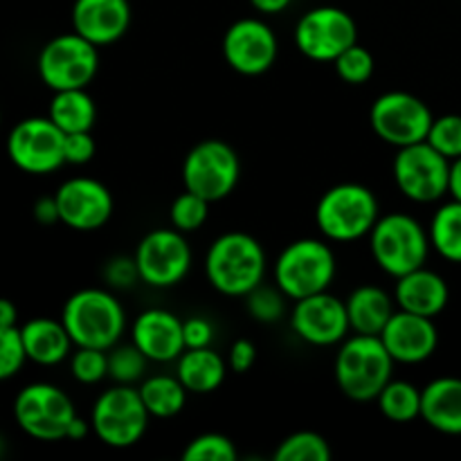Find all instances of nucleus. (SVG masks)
<instances>
[{
    "instance_id": "nucleus-29",
    "label": "nucleus",
    "mask_w": 461,
    "mask_h": 461,
    "mask_svg": "<svg viewBox=\"0 0 461 461\" xmlns=\"http://www.w3.org/2000/svg\"><path fill=\"white\" fill-rule=\"evenodd\" d=\"M430 246L450 264H461V203H444L430 221Z\"/></svg>"
},
{
    "instance_id": "nucleus-12",
    "label": "nucleus",
    "mask_w": 461,
    "mask_h": 461,
    "mask_svg": "<svg viewBox=\"0 0 461 461\" xmlns=\"http://www.w3.org/2000/svg\"><path fill=\"white\" fill-rule=\"evenodd\" d=\"M356 43L358 25L354 16L333 5L309 9L295 25V48L311 61L333 63Z\"/></svg>"
},
{
    "instance_id": "nucleus-20",
    "label": "nucleus",
    "mask_w": 461,
    "mask_h": 461,
    "mask_svg": "<svg viewBox=\"0 0 461 461\" xmlns=\"http://www.w3.org/2000/svg\"><path fill=\"white\" fill-rule=\"evenodd\" d=\"M131 342L151 363H174L185 351L183 320L165 309L142 311L131 329Z\"/></svg>"
},
{
    "instance_id": "nucleus-1",
    "label": "nucleus",
    "mask_w": 461,
    "mask_h": 461,
    "mask_svg": "<svg viewBox=\"0 0 461 461\" xmlns=\"http://www.w3.org/2000/svg\"><path fill=\"white\" fill-rule=\"evenodd\" d=\"M264 246L248 232H225L214 239L205 255V277L214 291L246 297L266 277Z\"/></svg>"
},
{
    "instance_id": "nucleus-39",
    "label": "nucleus",
    "mask_w": 461,
    "mask_h": 461,
    "mask_svg": "<svg viewBox=\"0 0 461 461\" xmlns=\"http://www.w3.org/2000/svg\"><path fill=\"white\" fill-rule=\"evenodd\" d=\"M27 363L21 327H0V381L16 376Z\"/></svg>"
},
{
    "instance_id": "nucleus-15",
    "label": "nucleus",
    "mask_w": 461,
    "mask_h": 461,
    "mask_svg": "<svg viewBox=\"0 0 461 461\" xmlns=\"http://www.w3.org/2000/svg\"><path fill=\"white\" fill-rule=\"evenodd\" d=\"M66 133L50 117H27L7 138V156L25 174L45 176L66 165Z\"/></svg>"
},
{
    "instance_id": "nucleus-43",
    "label": "nucleus",
    "mask_w": 461,
    "mask_h": 461,
    "mask_svg": "<svg viewBox=\"0 0 461 461\" xmlns=\"http://www.w3.org/2000/svg\"><path fill=\"white\" fill-rule=\"evenodd\" d=\"M255 360H257L255 342H250L248 338H239V340L232 342V347H230L228 351V367L232 369L234 374L250 372Z\"/></svg>"
},
{
    "instance_id": "nucleus-8",
    "label": "nucleus",
    "mask_w": 461,
    "mask_h": 461,
    "mask_svg": "<svg viewBox=\"0 0 461 461\" xmlns=\"http://www.w3.org/2000/svg\"><path fill=\"white\" fill-rule=\"evenodd\" d=\"M39 77L50 90H72L88 88L99 70V48L77 34H59L41 48Z\"/></svg>"
},
{
    "instance_id": "nucleus-45",
    "label": "nucleus",
    "mask_w": 461,
    "mask_h": 461,
    "mask_svg": "<svg viewBox=\"0 0 461 461\" xmlns=\"http://www.w3.org/2000/svg\"><path fill=\"white\" fill-rule=\"evenodd\" d=\"M293 0H250L252 7L259 14H266V16H273V14H282L284 9L291 7Z\"/></svg>"
},
{
    "instance_id": "nucleus-6",
    "label": "nucleus",
    "mask_w": 461,
    "mask_h": 461,
    "mask_svg": "<svg viewBox=\"0 0 461 461\" xmlns=\"http://www.w3.org/2000/svg\"><path fill=\"white\" fill-rule=\"evenodd\" d=\"M372 257L383 273L399 279L426 266L430 255V234L414 216L394 212L376 221L369 232Z\"/></svg>"
},
{
    "instance_id": "nucleus-23",
    "label": "nucleus",
    "mask_w": 461,
    "mask_h": 461,
    "mask_svg": "<svg viewBox=\"0 0 461 461\" xmlns=\"http://www.w3.org/2000/svg\"><path fill=\"white\" fill-rule=\"evenodd\" d=\"M421 419L441 435H461V378L441 376L423 387Z\"/></svg>"
},
{
    "instance_id": "nucleus-28",
    "label": "nucleus",
    "mask_w": 461,
    "mask_h": 461,
    "mask_svg": "<svg viewBox=\"0 0 461 461\" xmlns=\"http://www.w3.org/2000/svg\"><path fill=\"white\" fill-rule=\"evenodd\" d=\"M138 390L140 396H142L144 408L156 419H171L183 412L189 394L183 383H180V378L169 376V374L144 378Z\"/></svg>"
},
{
    "instance_id": "nucleus-2",
    "label": "nucleus",
    "mask_w": 461,
    "mask_h": 461,
    "mask_svg": "<svg viewBox=\"0 0 461 461\" xmlns=\"http://www.w3.org/2000/svg\"><path fill=\"white\" fill-rule=\"evenodd\" d=\"M394 358L378 336L345 338L336 356V383L342 394L358 403L376 401L383 387L392 381Z\"/></svg>"
},
{
    "instance_id": "nucleus-14",
    "label": "nucleus",
    "mask_w": 461,
    "mask_h": 461,
    "mask_svg": "<svg viewBox=\"0 0 461 461\" xmlns=\"http://www.w3.org/2000/svg\"><path fill=\"white\" fill-rule=\"evenodd\" d=\"M140 279L153 288H171L187 277L192 268V248L185 232L171 228H158L144 234L135 250Z\"/></svg>"
},
{
    "instance_id": "nucleus-46",
    "label": "nucleus",
    "mask_w": 461,
    "mask_h": 461,
    "mask_svg": "<svg viewBox=\"0 0 461 461\" xmlns=\"http://www.w3.org/2000/svg\"><path fill=\"white\" fill-rule=\"evenodd\" d=\"M448 194L453 201L461 203V156L450 160V176H448Z\"/></svg>"
},
{
    "instance_id": "nucleus-9",
    "label": "nucleus",
    "mask_w": 461,
    "mask_h": 461,
    "mask_svg": "<svg viewBox=\"0 0 461 461\" xmlns=\"http://www.w3.org/2000/svg\"><path fill=\"white\" fill-rule=\"evenodd\" d=\"M75 417L77 410L72 399L52 383H30L14 399V419L32 439H66Z\"/></svg>"
},
{
    "instance_id": "nucleus-26",
    "label": "nucleus",
    "mask_w": 461,
    "mask_h": 461,
    "mask_svg": "<svg viewBox=\"0 0 461 461\" xmlns=\"http://www.w3.org/2000/svg\"><path fill=\"white\" fill-rule=\"evenodd\" d=\"M228 374V363L212 347L185 349L176 360V376L189 394H212L219 390Z\"/></svg>"
},
{
    "instance_id": "nucleus-47",
    "label": "nucleus",
    "mask_w": 461,
    "mask_h": 461,
    "mask_svg": "<svg viewBox=\"0 0 461 461\" xmlns=\"http://www.w3.org/2000/svg\"><path fill=\"white\" fill-rule=\"evenodd\" d=\"M18 309L12 300L0 297V327H16Z\"/></svg>"
},
{
    "instance_id": "nucleus-50",
    "label": "nucleus",
    "mask_w": 461,
    "mask_h": 461,
    "mask_svg": "<svg viewBox=\"0 0 461 461\" xmlns=\"http://www.w3.org/2000/svg\"><path fill=\"white\" fill-rule=\"evenodd\" d=\"M0 124H3V113H0Z\"/></svg>"
},
{
    "instance_id": "nucleus-17",
    "label": "nucleus",
    "mask_w": 461,
    "mask_h": 461,
    "mask_svg": "<svg viewBox=\"0 0 461 461\" xmlns=\"http://www.w3.org/2000/svg\"><path fill=\"white\" fill-rule=\"evenodd\" d=\"M54 198L61 223L77 232H95L104 228L115 210L111 189L88 176L66 180L54 192Z\"/></svg>"
},
{
    "instance_id": "nucleus-25",
    "label": "nucleus",
    "mask_w": 461,
    "mask_h": 461,
    "mask_svg": "<svg viewBox=\"0 0 461 461\" xmlns=\"http://www.w3.org/2000/svg\"><path fill=\"white\" fill-rule=\"evenodd\" d=\"M345 306L351 331L363 333V336H381L396 311L394 297L383 291L381 286H372V284H365V286L351 291Z\"/></svg>"
},
{
    "instance_id": "nucleus-34",
    "label": "nucleus",
    "mask_w": 461,
    "mask_h": 461,
    "mask_svg": "<svg viewBox=\"0 0 461 461\" xmlns=\"http://www.w3.org/2000/svg\"><path fill=\"white\" fill-rule=\"evenodd\" d=\"M286 300L288 297L284 295L282 288L275 284V286H259L255 291H250L246 295V306L248 313L261 324H275L284 318L286 313Z\"/></svg>"
},
{
    "instance_id": "nucleus-38",
    "label": "nucleus",
    "mask_w": 461,
    "mask_h": 461,
    "mask_svg": "<svg viewBox=\"0 0 461 461\" xmlns=\"http://www.w3.org/2000/svg\"><path fill=\"white\" fill-rule=\"evenodd\" d=\"M426 142L435 147L441 156L448 160L461 156V115L457 113H448L432 120L430 133H428Z\"/></svg>"
},
{
    "instance_id": "nucleus-21",
    "label": "nucleus",
    "mask_w": 461,
    "mask_h": 461,
    "mask_svg": "<svg viewBox=\"0 0 461 461\" xmlns=\"http://www.w3.org/2000/svg\"><path fill=\"white\" fill-rule=\"evenodd\" d=\"M72 30L97 48L120 41L129 32V0H75L72 5Z\"/></svg>"
},
{
    "instance_id": "nucleus-40",
    "label": "nucleus",
    "mask_w": 461,
    "mask_h": 461,
    "mask_svg": "<svg viewBox=\"0 0 461 461\" xmlns=\"http://www.w3.org/2000/svg\"><path fill=\"white\" fill-rule=\"evenodd\" d=\"M63 153H66V165H88L97 153V144L90 131H81V133H68L66 142H63Z\"/></svg>"
},
{
    "instance_id": "nucleus-18",
    "label": "nucleus",
    "mask_w": 461,
    "mask_h": 461,
    "mask_svg": "<svg viewBox=\"0 0 461 461\" xmlns=\"http://www.w3.org/2000/svg\"><path fill=\"white\" fill-rule=\"evenodd\" d=\"M291 329L306 345H340L351 331L345 302L329 291L297 300L291 311Z\"/></svg>"
},
{
    "instance_id": "nucleus-16",
    "label": "nucleus",
    "mask_w": 461,
    "mask_h": 461,
    "mask_svg": "<svg viewBox=\"0 0 461 461\" xmlns=\"http://www.w3.org/2000/svg\"><path fill=\"white\" fill-rule=\"evenodd\" d=\"M223 59L243 77H259L277 61L279 43L273 27L261 18H239L223 36Z\"/></svg>"
},
{
    "instance_id": "nucleus-42",
    "label": "nucleus",
    "mask_w": 461,
    "mask_h": 461,
    "mask_svg": "<svg viewBox=\"0 0 461 461\" xmlns=\"http://www.w3.org/2000/svg\"><path fill=\"white\" fill-rule=\"evenodd\" d=\"M183 336L185 349H201V347H212L214 340V327L205 318H189L183 320Z\"/></svg>"
},
{
    "instance_id": "nucleus-30",
    "label": "nucleus",
    "mask_w": 461,
    "mask_h": 461,
    "mask_svg": "<svg viewBox=\"0 0 461 461\" xmlns=\"http://www.w3.org/2000/svg\"><path fill=\"white\" fill-rule=\"evenodd\" d=\"M376 401L383 417L394 423H410L421 417V390L408 381L392 378Z\"/></svg>"
},
{
    "instance_id": "nucleus-48",
    "label": "nucleus",
    "mask_w": 461,
    "mask_h": 461,
    "mask_svg": "<svg viewBox=\"0 0 461 461\" xmlns=\"http://www.w3.org/2000/svg\"><path fill=\"white\" fill-rule=\"evenodd\" d=\"M90 430H93V426H90V423L86 421V419H81L79 414H77V417L72 419L70 428H68V437H66V439L81 441V439H86V437H88Z\"/></svg>"
},
{
    "instance_id": "nucleus-37",
    "label": "nucleus",
    "mask_w": 461,
    "mask_h": 461,
    "mask_svg": "<svg viewBox=\"0 0 461 461\" xmlns=\"http://www.w3.org/2000/svg\"><path fill=\"white\" fill-rule=\"evenodd\" d=\"M70 372L81 385H97L108 376V351L93 347H77L70 356Z\"/></svg>"
},
{
    "instance_id": "nucleus-3",
    "label": "nucleus",
    "mask_w": 461,
    "mask_h": 461,
    "mask_svg": "<svg viewBox=\"0 0 461 461\" xmlns=\"http://www.w3.org/2000/svg\"><path fill=\"white\" fill-rule=\"evenodd\" d=\"M61 322L75 347L108 351L124 336L126 313L113 293L104 288H84L68 297L61 311Z\"/></svg>"
},
{
    "instance_id": "nucleus-11",
    "label": "nucleus",
    "mask_w": 461,
    "mask_h": 461,
    "mask_svg": "<svg viewBox=\"0 0 461 461\" xmlns=\"http://www.w3.org/2000/svg\"><path fill=\"white\" fill-rule=\"evenodd\" d=\"M432 120L435 115L430 106L405 90H390L381 95L369 111L374 133L396 149L423 142L430 133Z\"/></svg>"
},
{
    "instance_id": "nucleus-10",
    "label": "nucleus",
    "mask_w": 461,
    "mask_h": 461,
    "mask_svg": "<svg viewBox=\"0 0 461 461\" xmlns=\"http://www.w3.org/2000/svg\"><path fill=\"white\" fill-rule=\"evenodd\" d=\"M241 162L232 144L223 140H203L189 149L183 162V185L205 201L219 203L237 189Z\"/></svg>"
},
{
    "instance_id": "nucleus-22",
    "label": "nucleus",
    "mask_w": 461,
    "mask_h": 461,
    "mask_svg": "<svg viewBox=\"0 0 461 461\" xmlns=\"http://www.w3.org/2000/svg\"><path fill=\"white\" fill-rule=\"evenodd\" d=\"M448 300L450 291L446 279L426 266L396 279L394 302L401 311H410L423 318H437L448 306Z\"/></svg>"
},
{
    "instance_id": "nucleus-24",
    "label": "nucleus",
    "mask_w": 461,
    "mask_h": 461,
    "mask_svg": "<svg viewBox=\"0 0 461 461\" xmlns=\"http://www.w3.org/2000/svg\"><path fill=\"white\" fill-rule=\"evenodd\" d=\"M21 338L27 360L41 365V367H54V365L63 363L66 358H70V349L75 347L61 320L52 318L27 320L21 327Z\"/></svg>"
},
{
    "instance_id": "nucleus-4",
    "label": "nucleus",
    "mask_w": 461,
    "mask_h": 461,
    "mask_svg": "<svg viewBox=\"0 0 461 461\" xmlns=\"http://www.w3.org/2000/svg\"><path fill=\"white\" fill-rule=\"evenodd\" d=\"M381 219L376 194L360 183H340L322 194L315 207V223L327 241L351 243L369 237Z\"/></svg>"
},
{
    "instance_id": "nucleus-33",
    "label": "nucleus",
    "mask_w": 461,
    "mask_h": 461,
    "mask_svg": "<svg viewBox=\"0 0 461 461\" xmlns=\"http://www.w3.org/2000/svg\"><path fill=\"white\" fill-rule=\"evenodd\" d=\"M207 216H210V201H205V198L198 196V194L187 192V189L171 203V225L185 234L201 230L203 225H205Z\"/></svg>"
},
{
    "instance_id": "nucleus-41",
    "label": "nucleus",
    "mask_w": 461,
    "mask_h": 461,
    "mask_svg": "<svg viewBox=\"0 0 461 461\" xmlns=\"http://www.w3.org/2000/svg\"><path fill=\"white\" fill-rule=\"evenodd\" d=\"M104 275H106V282L115 288H131L140 279L135 257H115L106 264Z\"/></svg>"
},
{
    "instance_id": "nucleus-35",
    "label": "nucleus",
    "mask_w": 461,
    "mask_h": 461,
    "mask_svg": "<svg viewBox=\"0 0 461 461\" xmlns=\"http://www.w3.org/2000/svg\"><path fill=\"white\" fill-rule=\"evenodd\" d=\"M333 66H336L338 77H340L345 84L363 86L372 79L376 61H374V54L369 52L367 48L356 43L351 45L349 50H345V52L333 61Z\"/></svg>"
},
{
    "instance_id": "nucleus-19",
    "label": "nucleus",
    "mask_w": 461,
    "mask_h": 461,
    "mask_svg": "<svg viewBox=\"0 0 461 461\" xmlns=\"http://www.w3.org/2000/svg\"><path fill=\"white\" fill-rule=\"evenodd\" d=\"M378 338L390 351L394 363L401 365L426 363L439 345V331H437L432 318H423V315L401 309L394 311Z\"/></svg>"
},
{
    "instance_id": "nucleus-7",
    "label": "nucleus",
    "mask_w": 461,
    "mask_h": 461,
    "mask_svg": "<svg viewBox=\"0 0 461 461\" xmlns=\"http://www.w3.org/2000/svg\"><path fill=\"white\" fill-rule=\"evenodd\" d=\"M149 419L151 414L144 408L138 387L117 383L95 401L90 426L102 444L111 448H131L144 437Z\"/></svg>"
},
{
    "instance_id": "nucleus-44",
    "label": "nucleus",
    "mask_w": 461,
    "mask_h": 461,
    "mask_svg": "<svg viewBox=\"0 0 461 461\" xmlns=\"http://www.w3.org/2000/svg\"><path fill=\"white\" fill-rule=\"evenodd\" d=\"M34 219L39 221L41 225H54L61 223L59 219V207H57V198L54 196H43L34 203Z\"/></svg>"
},
{
    "instance_id": "nucleus-49",
    "label": "nucleus",
    "mask_w": 461,
    "mask_h": 461,
    "mask_svg": "<svg viewBox=\"0 0 461 461\" xmlns=\"http://www.w3.org/2000/svg\"><path fill=\"white\" fill-rule=\"evenodd\" d=\"M3 455H5V439L0 437V457H3Z\"/></svg>"
},
{
    "instance_id": "nucleus-32",
    "label": "nucleus",
    "mask_w": 461,
    "mask_h": 461,
    "mask_svg": "<svg viewBox=\"0 0 461 461\" xmlns=\"http://www.w3.org/2000/svg\"><path fill=\"white\" fill-rule=\"evenodd\" d=\"M151 360L131 342V345H115L108 349V378L120 385H133L142 381L147 374V365Z\"/></svg>"
},
{
    "instance_id": "nucleus-13",
    "label": "nucleus",
    "mask_w": 461,
    "mask_h": 461,
    "mask_svg": "<svg viewBox=\"0 0 461 461\" xmlns=\"http://www.w3.org/2000/svg\"><path fill=\"white\" fill-rule=\"evenodd\" d=\"M392 171L399 192L414 203H435L448 194L450 160L426 140L401 147Z\"/></svg>"
},
{
    "instance_id": "nucleus-5",
    "label": "nucleus",
    "mask_w": 461,
    "mask_h": 461,
    "mask_svg": "<svg viewBox=\"0 0 461 461\" xmlns=\"http://www.w3.org/2000/svg\"><path fill=\"white\" fill-rule=\"evenodd\" d=\"M336 273V255L322 239H297L288 243L273 266L275 284L293 302L329 291Z\"/></svg>"
},
{
    "instance_id": "nucleus-36",
    "label": "nucleus",
    "mask_w": 461,
    "mask_h": 461,
    "mask_svg": "<svg viewBox=\"0 0 461 461\" xmlns=\"http://www.w3.org/2000/svg\"><path fill=\"white\" fill-rule=\"evenodd\" d=\"M185 461H234L237 448L232 439L219 432H205V435L194 437L183 450Z\"/></svg>"
},
{
    "instance_id": "nucleus-27",
    "label": "nucleus",
    "mask_w": 461,
    "mask_h": 461,
    "mask_svg": "<svg viewBox=\"0 0 461 461\" xmlns=\"http://www.w3.org/2000/svg\"><path fill=\"white\" fill-rule=\"evenodd\" d=\"M48 117L63 131V133H81L93 131L97 120V106L86 88L57 90L50 102Z\"/></svg>"
},
{
    "instance_id": "nucleus-31",
    "label": "nucleus",
    "mask_w": 461,
    "mask_h": 461,
    "mask_svg": "<svg viewBox=\"0 0 461 461\" xmlns=\"http://www.w3.org/2000/svg\"><path fill=\"white\" fill-rule=\"evenodd\" d=\"M275 461H329L333 457L331 446L322 435L311 430L293 432L275 450Z\"/></svg>"
}]
</instances>
